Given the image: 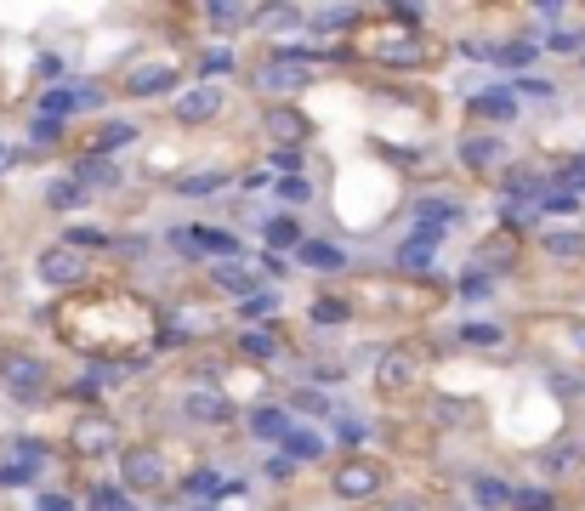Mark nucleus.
Instances as JSON below:
<instances>
[{"label": "nucleus", "mask_w": 585, "mask_h": 511, "mask_svg": "<svg viewBox=\"0 0 585 511\" xmlns=\"http://www.w3.org/2000/svg\"><path fill=\"white\" fill-rule=\"evenodd\" d=\"M0 381H6L12 398H35V392L46 387V364L29 358V353H12V358H0Z\"/></svg>", "instance_id": "obj_3"}, {"label": "nucleus", "mask_w": 585, "mask_h": 511, "mask_svg": "<svg viewBox=\"0 0 585 511\" xmlns=\"http://www.w3.org/2000/svg\"><path fill=\"white\" fill-rule=\"evenodd\" d=\"M131 142H137V125L131 120H108L103 131H97V159L114 154V148H131Z\"/></svg>", "instance_id": "obj_24"}, {"label": "nucleus", "mask_w": 585, "mask_h": 511, "mask_svg": "<svg viewBox=\"0 0 585 511\" xmlns=\"http://www.w3.org/2000/svg\"><path fill=\"white\" fill-rule=\"evenodd\" d=\"M74 449H86V455H114V449H120V426L108 421V415H80V421H74Z\"/></svg>", "instance_id": "obj_5"}, {"label": "nucleus", "mask_w": 585, "mask_h": 511, "mask_svg": "<svg viewBox=\"0 0 585 511\" xmlns=\"http://www.w3.org/2000/svg\"><path fill=\"white\" fill-rule=\"evenodd\" d=\"M222 171H194V177H182L177 182V194H188V199H205V194H216V188H222Z\"/></svg>", "instance_id": "obj_28"}, {"label": "nucleus", "mask_w": 585, "mask_h": 511, "mask_svg": "<svg viewBox=\"0 0 585 511\" xmlns=\"http://www.w3.org/2000/svg\"><path fill=\"white\" fill-rule=\"evenodd\" d=\"M534 52H540V40H506V46H495L489 63H500V69H529Z\"/></svg>", "instance_id": "obj_21"}, {"label": "nucleus", "mask_w": 585, "mask_h": 511, "mask_svg": "<svg viewBox=\"0 0 585 511\" xmlns=\"http://www.w3.org/2000/svg\"><path fill=\"white\" fill-rule=\"evenodd\" d=\"M0 165H6V154H0Z\"/></svg>", "instance_id": "obj_54"}, {"label": "nucleus", "mask_w": 585, "mask_h": 511, "mask_svg": "<svg viewBox=\"0 0 585 511\" xmlns=\"http://www.w3.org/2000/svg\"><path fill=\"white\" fill-rule=\"evenodd\" d=\"M199 69H205V80L216 86V74L233 69V52H228V46H216V52H205V63H199Z\"/></svg>", "instance_id": "obj_41"}, {"label": "nucleus", "mask_w": 585, "mask_h": 511, "mask_svg": "<svg viewBox=\"0 0 585 511\" xmlns=\"http://www.w3.org/2000/svg\"><path fill=\"white\" fill-rule=\"evenodd\" d=\"M568 341H574V353L585 358V324H574V330H568Z\"/></svg>", "instance_id": "obj_51"}, {"label": "nucleus", "mask_w": 585, "mask_h": 511, "mask_svg": "<svg viewBox=\"0 0 585 511\" xmlns=\"http://www.w3.org/2000/svg\"><path fill=\"white\" fill-rule=\"evenodd\" d=\"M194 511H216V506H194Z\"/></svg>", "instance_id": "obj_53"}, {"label": "nucleus", "mask_w": 585, "mask_h": 511, "mask_svg": "<svg viewBox=\"0 0 585 511\" xmlns=\"http://www.w3.org/2000/svg\"><path fill=\"white\" fill-rule=\"evenodd\" d=\"M239 313L250 318V330H256V324H262L267 313H279V296H273V290H256V296L245 301V307H239Z\"/></svg>", "instance_id": "obj_32"}, {"label": "nucleus", "mask_w": 585, "mask_h": 511, "mask_svg": "<svg viewBox=\"0 0 585 511\" xmlns=\"http://www.w3.org/2000/svg\"><path fill=\"white\" fill-rule=\"evenodd\" d=\"M461 341H472V347H500V341H506V330H500V324L472 318V324H461Z\"/></svg>", "instance_id": "obj_29"}, {"label": "nucleus", "mask_w": 585, "mask_h": 511, "mask_svg": "<svg viewBox=\"0 0 585 511\" xmlns=\"http://www.w3.org/2000/svg\"><path fill=\"white\" fill-rule=\"evenodd\" d=\"M262 125H267V131H273L279 142H302L307 131H313V125H307V114H296V108H267Z\"/></svg>", "instance_id": "obj_14"}, {"label": "nucleus", "mask_w": 585, "mask_h": 511, "mask_svg": "<svg viewBox=\"0 0 585 511\" xmlns=\"http://www.w3.org/2000/svg\"><path fill=\"white\" fill-rule=\"evenodd\" d=\"M574 211H580V199L563 194V188H551V194L540 199V216H574Z\"/></svg>", "instance_id": "obj_35"}, {"label": "nucleus", "mask_w": 585, "mask_h": 511, "mask_svg": "<svg viewBox=\"0 0 585 511\" xmlns=\"http://www.w3.org/2000/svg\"><path fill=\"white\" fill-rule=\"evenodd\" d=\"M336 494L341 500H370V494H381V466L375 460H347L336 472Z\"/></svg>", "instance_id": "obj_7"}, {"label": "nucleus", "mask_w": 585, "mask_h": 511, "mask_svg": "<svg viewBox=\"0 0 585 511\" xmlns=\"http://www.w3.org/2000/svg\"><path fill=\"white\" fill-rule=\"evenodd\" d=\"M262 239H267V256H279V250H296L307 233H302V222H296V216H273V222L262 228Z\"/></svg>", "instance_id": "obj_15"}, {"label": "nucleus", "mask_w": 585, "mask_h": 511, "mask_svg": "<svg viewBox=\"0 0 585 511\" xmlns=\"http://www.w3.org/2000/svg\"><path fill=\"white\" fill-rule=\"evenodd\" d=\"M211 279H216V290H228V296L250 301L256 290H262V267H245L239 256H233V262H216L211 267Z\"/></svg>", "instance_id": "obj_8"}, {"label": "nucleus", "mask_w": 585, "mask_h": 511, "mask_svg": "<svg viewBox=\"0 0 585 511\" xmlns=\"http://www.w3.org/2000/svg\"><path fill=\"white\" fill-rule=\"evenodd\" d=\"M375 57H381V63H398V69H415L426 57V46L415 35H381L375 40Z\"/></svg>", "instance_id": "obj_12"}, {"label": "nucleus", "mask_w": 585, "mask_h": 511, "mask_svg": "<svg viewBox=\"0 0 585 511\" xmlns=\"http://www.w3.org/2000/svg\"><path fill=\"white\" fill-rule=\"evenodd\" d=\"M35 472L40 466H29V460H6V466H0V489H18V483H29Z\"/></svg>", "instance_id": "obj_37"}, {"label": "nucleus", "mask_w": 585, "mask_h": 511, "mask_svg": "<svg viewBox=\"0 0 585 511\" xmlns=\"http://www.w3.org/2000/svg\"><path fill=\"white\" fill-rule=\"evenodd\" d=\"M472 506H483V511H506V506H512V489H506L500 477H472Z\"/></svg>", "instance_id": "obj_17"}, {"label": "nucleus", "mask_w": 585, "mask_h": 511, "mask_svg": "<svg viewBox=\"0 0 585 511\" xmlns=\"http://www.w3.org/2000/svg\"><path fill=\"white\" fill-rule=\"evenodd\" d=\"M40 279L57 284V290H63V284H80L86 279V256H80L74 245H52L46 256H40Z\"/></svg>", "instance_id": "obj_6"}, {"label": "nucleus", "mask_w": 585, "mask_h": 511, "mask_svg": "<svg viewBox=\"0 0 585 511\" xmlns=\"http://www.w3.org/2000/svg\"><path fill=\"white\" fill-rule=\"evenodd\" d=\"M307 80H313V52H302V46H284V52H273L256 69V91H273V97H290Z\"/></svg>", "instance_id": "obj_1"}, {"label": "nucleus", "mask_w": 585, "mask_h": 511, "mask_svg": "<svg viewBox=\"0 0 585 511\" xmlns=\"http://www.w3.org/2000/svg\"><path fill=\"white\" fill-rule=\"evenodd\" d=\"M398 267H409V273H426V267H432V245H426V239H409V245H398Z\"/></svg>", "instance_id": "obj_30"}, {"label": "nucleus", "mask_w": 585, "mask_h": 511, "mask_svg": "<svg viewBox=\"0 0 585 511\" xmlns=\"http://www.w3.org/2000/svg\"><path fill=\"white\" fill-rule=\"evenodd\" d=\"M239 353L256 358V364H267V358H279V335L273 330H245L239 335Z\"/></svg>", "instance_id": "obj_23"}, {"label": "nucleus", "mask_w": 585, "mask_h": 511, "mask_svg": "<svg viewBox=\"0 0 585 511\" xmlns=\"http://www.w3.org/2000/svg\"><path fill=\"white\" fill-rule=\"evenodd\" d=\"M216 489H222L216 472H194V477H188V494H194V500H216Z\"/></svg>", "instance_id": "obj_44"}, {"label": "nucleus", "mask_w": 585, "mask_h": 511, "mask_svg": "<svg viewBox=\"0 0 585 511\" xmlns=\"http://www.w3.org/2000/svg\"><path fill=\"white\" fill-rule=\"evenodd\" d=\"M284 455H290V460H319L324 455V438H319V432L290 426V432H284Z\"/></svg>", "instance_id": "obj_22"}, {"label": "nucleus", "mask_w": 585, "mask_h": 511, "mask_svg": "<svg viewBox=\"0 0 585 511\" xmlns=\"http://www.w3.org/2000/svg\"><path fill=\"white\" fill-rule=\"evenodd\" d=\"M353 18H358L353 6H324V12H313L307 23H313V29H347Z\"/></svg>", "instance_id": "obj_34"}, {"label": "nucleus", "mask_w": 585, "mask_h": 511, "mask_svg": "<svg viewBox=\"0 0 585 511\" xmlns=\"http://www.w3.org/2000/svg\"><path fill=\"white\" fill-rule=\"evenodd\" d=\"M273 188H279L284 205H307V199H313V182H307V177H279Z\"/></svg>", "instance_id": "obj_33"}, {"label": "nucleus", "mask_w": 585, "mask_h": 511, "mask_svg": "<svg viewBox=\"0 0 585 511\" xmlns=\"http://www.w3.org/2000/svg\"><path fill=\"white\" fill-rule=\"evenodd\" d=\"M296 262L313 267V273H341V267H347V256H341L336 245H324V239H302V245H296Z\"/></svg>", "instance_id": "obj_13"}, {"label": "nucleus", "mask_w": 585, "mask_h": 511, "mask_svg": "<svg viewBox=\"0 0 585 511\" xmlns=\"http://www.w3.org/2000/svg\"><path fill=\"white\" fill-rule=\"evenodd\" d=\"M500 216H506V228H529V222H540V211H534V205H517V199H506Z\"/></svg>", "instance_id": "obj_40"}, {"label": "nucleus", "mask_w": 585, "mask_h": 511, "mask_svg": "<svg viewBox=\"0 0 585 511\" xmlns=\"http://www.w3.org/2000/svg\"><path fill=\"white\" fill-rule=\"evenodd\" d=\"M415 222H421V233H415V239H426V245H432L449 222H461V199H421V205H415Z\"/></svg>", "instance_id": "obj_9"}, {"label": "nucleus", "mask_w": 585, "mask_h": 511, "mask_svg": "<svg viewBox=\"0 0 585 511\" xmlns=\"http://www.w3.org/2000/svg\"><path fill=\"white\" fill-rule=\"evenodd\" d=\"M409 370H415V364H409V353H387V358H381V370H375V381H381V387H404V381H409Z\"/></svg>", "instance_id": "obj_27"}, {"label": "nucleus", "mask_w": 585, "mask_h": 511, "mask_svg": "<svg viewBox=\"0 0 585 511\" xmlns=\"http://www.w3.org/2000/svg\"><path fill=\"white\" fill-rule=\"evenodd\" d=\"M40 511H74L69 494H40Z\"/></svg>", "instance_id": "obj_49"}, {"label": "nucleus", "mask_w": 585, "mask_h": 511, "mask_svg": "<svg viewBox=\"0 0 585 511\" xmlns=\"http://www.w3.org/2000/svg\"><path fill=\"white\" fill-rule=\"evenodd\" d=\"M341 443H364V421H341Z\"/></svg>", "instance_id": "obj_50"}, {"label": "nucleus", "mask_w": 585, "mask_h": 511, "mask_svg": "<svg viewBox=\"0 0 585 511\" xmlns=\"http://www.w3.org/2000/svg\"><path fill=\"white\" fill-rule=\"evenodd\" d=\"M250 432H256V438H273V443H284V432H290V415H284L279 404H262V409H250Z\"/></svg>", "instance_id": "obj_16"}, {"label": "nucleus", "mask_w": 585, "mask_h": 511, "mask_svg": "<svg viewBox=\"0 0 585 511\" xmlns=\"http://www.w3.org/2000/svg\"><path fill=\"white\" fill-rule=\"evenodd\" d=\"M461 159L472 165V171H489V165L500 159V142H495V137H472V142L461 148Z\"/></svg>", "instance_id": "obj_26"}, {"label": "nucleus", "mask_w": 585, "mask_h": 511, "mask_svg": "<svg viewBox=\"0 0 585 511\" xmlns=\"http://www.w3.org/2000/svg\"><path fill=\"white\" fill-rule=\"evenodd\" d=\"M512 97H551V80H534V74H517Z\"/></svg>", "instance_id": "obj_42"}, {"label": "nucleus", "mask_w": 585, "mask_h": 511, "mask_svg": "<svg viewBox=\"0 0 585 511\" xmlns=\"http://www.w3.org/2000/svg\"><path fill=\"white\" fill-rule=\"evenodd\" d=\"M57 205V211H69V205H80V199H86V188H80V182H52V194H46Z\"/></svg>", "instance_id": "obj_39"}, {"label": "nucleus", "mask_w": 585, "mask_h": 511, "mask_svg": "<svg viewBox=\"0 0 585 511\" xmlns=\"http://www.w3.org/2000/svg\"><path fill=\"white\" fill-rule=\"evenodd\" d=\"M512 506L517 511H551V500L540 489H512Z\"/></svg>", "instance_id": "obj_45"}, {"label": "nucleus", "mask_w": 585, "mask_h": 511, "mask_svg": "<svg viewBox=\"0 0 585 511\" xmlns=\"http://www.w3.org/2000/svg\"><path fill=\"white\" fill-rule=\"evenodd\" d=\"M165 86H177V69L171 63H142V69L125 74V91L131 97H160Z\"/></svg>", "instance_id": "obj_11"}, {"label": "nucleus", "mask_w": 585, "mask_h": 511, "mask_svg": "<svg viewBox=\"0 0 585 511\" xmlns=\"http://www.w3.org/2000/svg\"><path fill=\"white\" fill-rule=\"evenodd\" d=\"M296 409H307V415H330V398H324V392H296Z\"/></svg>", "instance_id": "obj_46"}, {"label": "nucleus", "mask_w": 585, "mask_h": 511, "mask_svg": "<svg viewBox=\"0 0 585 511\" xmlns=\"http://www.w3.org/2000/svg\"><path fill=\"white\" fill-rule=\"evenodd\" d=\"M387 511H421V506H409V500H398V506H387Z\"/></svg>", "instance_id": "obj_52"}, {"label": "nucleus", "mask_w": 585, "mask_h": 511, "mask_svg": "<svg viewBox=\"0 0 585 511\" xmlns=\"http://www.w3.org/2000/svg\"><path fill=\"white\" fill-rule=\"evenodd\" d=\"M546 46H551V52H585V35H568V29H557Z\"/></svg>", "instance_id": "obj_47"}, {"label": "nucleus", "mask_w": 585, "mask_h": 511, "mask_svg": "<svg viewBox=\"0 0 585 511\" xmlns=\"http://www.w3.org/2000/svg\"><path fill=\"white\" fill-rule=\"evenodd\" d=\"M57 137H63V120H46V114H40V120L29 125V142H35V148H52Z\"/></svg>", "instance_id": "obj_38"}, {"label": "nucleus", "mask_w": 585, "mask_h": 511, "mask_svg": "<svg viewBox=\"0 0 585 511\" xmlns=\"http://www.w3.org/2000/svg\"><path fill=\"white\" fill-rule=\"evenodd\" d=\"M540 250H546V256H557V262H580L585 256V233H540Z\"/></svg>", "instance_id": "obj_18"}, {"label": "nucleus", "mask_w": 585, "mask_h": 511, "mask_svg": "<svg viewBox=\"0 0 585 511\" xmlns=\"http://www.w3.org/2000/svg\"><path fill=\"white\" fill-rule=\"evenodd\" d=\"M551 182H557L563 194H574V199H580V194H585V154H580V159H568V165H563V171H557Z\"/></svg>", "instance_id": "obj_31"}, {"label": "nucleus", "mask_w": 585, "mask_h": 511, "mask_svg": "<svg viewBox=\"0 0 585 511\" xmlns=\"http://www.w3.org/2000/svg\"><path fill=\"white\" fill-rule=\"evenodd\" d=\"M103 103V91H80V86H52L46 91V97H40V114H46V120H63V114H74V108H97Z\"/></svg>", "instance_id": "obj_10"}, {"label": "nucleus", "mask_w": 585, "mask_h": 511, "mask_svg": "<svg viewBox=\"0 0 585 511\" xmlns=\"http://www.w3.org/2000/svg\"><path fill=\"white\" fill-rule=\"evenodd\" d=\"M466 296L478 301V296H489V279H483V273H466V284H461Z\"/></svg>", "instance_id": "obj_48"}, {"label": "nucleus", "mask_w": 585, "mask_h": 511, "mask_svg": "<svg viewBox=\"0 0 585 511\" xmlns=\"http://www.w3.org/2000/svg\"><path fill=\"white\" fill-rule=\"evenodd\" d=\"M216 114H222V86H211V80H205V86H188L177 103H171V120L177 125H205V120H216Z\"/></svg>", "instance_id": "obj_2"}, {"label": "nucleus", "mask_w": 585, "mask_h": 511, "mask_svg": "<svg viewBox=\"0 0 585 511\" xmlns=\"http://www.w3.org/2000/svg\"><path fill=\"white\" fill-rule=\"evenodd\" d=\"M91 511H131V500H125L120 489H97L91 494Z\"/></svg>", "instance_id": "obj_43"}, {"label": "nucleus", "mask_w": 585, "mask_h": 511, "mask_svg": "<svg viewBox=\"0 0 585 511\" xmlns=\"http://www.w3.org/2000/svg\"><path fill=\"white\" fill-rule=\"evenodd\" d=\"M120 466H125V489H160L165 483L160 449H120Z\"/></svg>", "instance_id": "obj_4"}, {"label": "nucleus", "mask_w": 585, "mask_h": 511, "mask_svg": "<svg viewBox=\"0 0 585 511\" xmlns=\"http://www.w3.org/2000/svg\"><path fill=\"white\" fill-rule=\"evenodd\" d=\"M472 108H478V114H489V120H512V114H517V97L506 86H489V91H478V103H472Z\"/></svg>", "instance_id": "obj_20"}, {"label": "nucleus", "mask_w": 585, "mask_h": 511, "mask_svg": "<svg viewBox=\"0 0 585 511\" xmlns=\"http://www.w3.org/2000/svg\"><path fill=\"white\" fill-rule=\"evenodd\" d=\"M188 415H194V421H228L233 404L222 392H188Z\"/></svg>", "instance_id": "obj_19"}, {"label": "nucleus", "mask_w": 585, "mask_h": 511, "mask_svg": "<svg viewBox=\"0 0 585 511\" xmlns=\"http://www.w3.org/2000/svg\"><path fill=\"white\" fill-rule=\"evenodd\" d=\"M205 18H211L216 29H239V23H250L256 12H250V6H233V0H211V6H205Z\"/></svg>", "instance_id": "obj_25"}, {"label": "nucleus", "mask_w": 585, "mask_h": 511, "mask_svg": "<svg viewBox=\"0 0 585 511\" xmlns=\"http://www.w3.org/2000/svg\"><path fill=\"white\" fill-rule=\"evenodd\" d=\"M347 313H353V307H347L341 296H319V301H313V318H319V324H341Z\"/></svg>", "instance_id": "obj_36"}]
</instances>
